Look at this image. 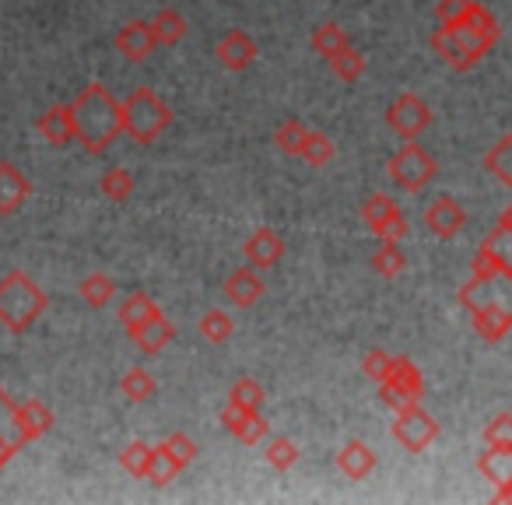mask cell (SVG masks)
Instances as JSON below:
<instances>
[{"mask_svg": "<svg viewBox=\"0 0 512 505\" xmlns=\"http://www.w3.org/2000/svg\"><path fill=\"white\" fill-rule=\"evenodd\" d=\"M470 271H474V278H477V281L498 278V274H502V264H498L495 249H491V246H484V242H481V249H477L474 267H470Z\"/></svg>", "mask_w": 512, "mask_h": 505, "instance_id": "46", "label": "cell"}, {"mask_svg": "<svg viewBox=\"0 0 512 505\" xmlns=\"http://www.w3.org/2000/svg\"><path fill=\"white\" fill-rule=\"evenodd\" d=\"M386 172H390V179H393V183H397L404 193H421V190H425V186L435 179L439 165H435V158L428 155V151L421 148V144L404 141V148H400L397 155L390 158Z\"/></svg>", "mask_w": 512, "mask_h": 505, "instance_id": "4", "label": "cell"}, {"mask_svg": "<svg viewBox=\"0 0 512 505\" xmlns=\"http://www.w3.org/2000/svg\"><path fill=\"white\" fill-rule=\"evenodd\" d=\"M376 235L383 242H400L407 235V218H404V211H393L390 218L383 221V225L376 228Z\"/></svg>", "mask_w": 512, "mask_h": 505, "instance_id": "48", "label": "cell"}, {"mask_svg": "<svg viewBox=\"0 0 512 505\" xmlns=\"http://www.w3.org/2000/svg\"><path fill=\"white\" fill-rule=\"evenodd\" d=\"M470 316H474L477 337H484L488 344L502 341V337L509 334V327H512V309H505V306H484V309H477V313H470Z\"/></svg>", "mask_w": 512, "mask_h": 505, "instance_id": "22", "label": "cell"}, {"mask_svg": "<svg viewBox=\"0 0 512 505\" xmlns=\"http://www.w3.org/2000/svg\"><path fill=\"white\" fill-rule=\"evenodd\" d=\"M477 470H481L484 477H488L491 484H495V498L502 502L505 491L512 488V449H495L488 446V453H481V460H477Z\"/></svg>", "mask_w": 512, "mask_h": 505, "instance_id": "19", "label": "cell"}, {"mask_svg": "<svg viewBox=\"0 0 512 505\" xmlns=\"http://www.w3.org/2000/svg\"><path fill=\"white\" fill-rule=\"evenodd\" d=\"M151 32H155L158 46H176V43H183V36H186V18L172 8H162L151 18Z\"/></svg>", "mask_w": 512, "mask_h": 505, "instance_id": "26", "label": "cell"}, {"mask_svg": "<svg viewBox=\"0 0 512 505\" xmlns=\"http://www.w3.org/2000/svg\"><path fill=\"white\" fill-rule=\"evenodd\" d=\"M214 57L221 60V67L225 71H249L253 67V60H256V43H253V36L249 32H242V29H232V32H225L221 36V43H218V50H214Z\"/></svg>", "mask_w": 512, "mask_h": 505, "instance_id": "12", "label": "cell"}, {"mask_svg": "<svg viewBox=\"0 0 512 505\" xmlns=\"http://www.w3.org/2000/svg\"><path fill=\"white\" fill-rule=\"evenodd\" d=\"M460 306L467 313H477L484 306H505L512 309V274H498L488 281H470L467 288H460Z\"/></svg>", "mask_w": 512, "mask_h": 505, "instance_id": "8", "label": "cell"}, {"mask_svg": "<svg viewBox=\"0 0 512 505\" xmlns=\"http://www.w3.org/2000/svg\"><path fill=\"white\" fill-rule=\"evenodd\" d=\"M242 253H246L249 267L271 271V267H278L281 257H285V242H281V235L274 232V228H256L246 239V246H242Z\"/></svg>", "mask_w": 512, "mask_h": 505, "instance_id": "10", "label": "cell"}, {"mask_svg": "<svg viewBox=\"0 0 512 505\" xmlns=\"http://www.w3.org/2000/svg\"><path fill=\"white\" fill-rule=\"evenodd\" d=\"M151 453H155V446H148V442H130L120 453V467L127 470L130 477H148Z\"/></svg>", "mask_w": 512, "mask_h": 505, "instance_id": "37", "label": "cell"}, {"mask_svg": "<svg viewBox=\"0 0 512 505\" xmlns=\"http://www.w3.org/2000/svg\"><path fill=\"white\" fill-rule=\"evenodd\" d=\"M393 211H400V207H397V200H393V197H386V193H372V197L362 204V221L372 228V232H376V228L383 225V221L390 218Z\"/></svg>", "mask_w": 512, "mask_h": 505, "instance_id": "41", "label": "cell"}, {"mask_svg": "<svg viewBox=\"0 0 512 505\" xmlns=\"http://www.w3.org/2000/svg\"><path fill=\"white\" fill-rule=\"evenodd\" d=\"M235 334V320L225 313V309H207L204 316H200V337L211 344H228Z\"/></svg>", "mask_w": 512, "mask_h": 505, "instance_id": "31", "label": "cell"}, {"mask_svg": "<svg viewBox=\"0 0 512 505\" xmlns=\"http://www.w3.org/2000/svg\"><path fill=\"white\" fill-rule=\"evenodd\" d=\"M78 295L85 299V306L106 309L109 302H113V295H116V281L109 278V274H88V278L78 285Z\"/></svg>", "mask_w": 512, "mask_h": 505, "instance_id": "28", "label": "cell"}, {"mask_svg": "<svg viewBox=\"0 0 512 505\" xmlns=\"http://www.w3.org/2000/svg\"><path fill=\"white\" fill-rule=\"evenodd\" d=\"M484 442L495 449H512V414H495L484 425Z\"/></svg>", "mask_w": 512, "mask_h": 505, "instance_id": "42", "label": "cell"}, {"mask_svg": "<svg viewBox=\"0 0 512 505\" xmlns=\"http://www.w3.org/2000/svg\"><path fill=\"white\" fill-rule=\"evenodd\" d=\"M362 372L369 379H376V383H383L386 372H390V355H386V351H369V355L362 358Z\"/></svg>", "mask_w": 512, "mask_h": 505, "instance_id": "49", "label": "cell"}, {"mask_svg": "<svg viewBox=\"0 0 512 505\" xmlns=\"http://www.w3.org/2000/svg\"><path fill=\"white\" fill-rule=\"evenodd\" d=\"M134 176H130L127 169H109L106 176H102L99 190L106 200H113V204H127L130 197H134Z\"/></svg>", "mask_w": 512, "mask_h": 505, "instance_id": "34", "label": "cell"}, {"mask_svg": "<svg viewBox=\"0 0 512 505\" xmlns=\"http://www.w3.org/2000/svg\"><path fill=\"white\" fill-rule=\"evenodd\" d=\"M470 4H474V0H439V4H435V18H439V25L453 29V25H460L463 18H467Z\"/></svg>", "mask_w": 512, "mask_h": 505, "instance_id": "45", "label": "cell"}, {"mask_svg": "<svg viewBox=\"0 0 512 505\" xmlns=\"http://www.w3.org/2000/svg\"><path fill=\"white\" fill-rule=\"evenodd\" d=\"M379 397H383V404L390 407V411H407V407H414V404H421V400H414L411 393H404V390H397V386H390V383H379Z\"/></svg>", "mask_w": 512, "mask_h": 505, "instance_id": "47", "label": "cell"}, {"mask_svg": "<svg viewBox=\"0 0 512 505\" xmlns=\"http://www.w3.org/2000/svg\"><path fill=\"white\" fill-rule=\"evenodd\" d=\"M179 470H183V463H179L165 446H155V453H151V467H148V481L155 484V488H165V484L176 481Z\"/></svg>", "mask_w": 512, "mask_h": 505, "instance_id": "32", "label": "cell"}, {"mask_svg": "<svg viewBox=\"0 0 512 505\" xmlns=\"http://www.w3.org/2000/svg\"><path fill=\"white\" fill-rule=\"evenodd\" d=\"M71 113L78 141L85 144L88 155L109 151L116 144V137L123 134V106L113 99V92L106 85L81 88V95L71 102Z\"/></svg>", "mask_w": 512, "mask_h": 505, "instance_id": "1", "label": "cell"}, {"mask_svg": "<svg viewBox=\"0 0 512 505\" xmlns=\"http://www.w3.org/2000/svg\"><path fill=\"white\" fill-rule=\"evenodd\" d=\"M162 446L169 449V453L176 456V460L183 463V467H190V463L197 460V453H200V449H197V442H193L186 432H172L169 439L162 442Z\"/></svg>", "mask_w": 512, "mask_h": 505, "instance_id": "44", "label": "cell"}, {"mask_svg": "<svg viewBox=\"0 0 512 505\" xmlns=\"http://www.w3.org/2000/svg\"><path fill=\"white\" fill-rule=\"evenodd\" d=\"M383 383L411 393L414 400H421V393H425V379H421V369L411 362V358H390V372H386Z\"/></svg>", "mask_w": 512, "mask_h": 505, "instance_id": "25", "label": "cell"}, {"mask_svg": "<svg viewBox=\"0 0 512 505\" xmlns=\"http://www.w3.org/2000/svg\"><path fill=\"white\" fill-rule=\"evenodd\" d=\"M351 46L348 32L341 29V25L327 22V25H316L313 29V50L320 53L323 60H334L337 53H344Z\"/></svg>", "mask_w": 512, "mask_h": 505, "instance_id": "27", "label": "cell"}, {"mask_svg": "<svg viewBox=\"0 0 512 505\" xmlns=\"http://www.w3.org/2000/svg\"><path fill=\"white\" fill-rule=\"evenodd\" d=\"M432 50L439 53L442 60H446L453 71H470V67H477V60L488 53V46L481 43V39L470 36L463 25H439L432 36Z\"/></svg>", "mask_w": 512, "mask_h": 505, "instance_id": "5", "label": "cell"}, {"mask_svg": "<svg viewBox=\"0 0 512 505\" xmlns=\"http://www.w3.org/2000/svg\"><path fill=\"white\" fill-rule=\"evenodd\" d=\"M407 267V257L404 249H400V242H383V246L376 249V257H372V271L383 274V278H397V274H404Z\"/></svg>", "mask_w": 512, "mask_h": 505, "instance_id": "35", "label": "cell"}, {"mask_svg": "<svg viewBox=\"0 0 512 505\" xmlns=\"http://www.w3.org/2000/svg\"><path fill=\"white\" fill-rule=\"evenodd\" d=\"M484 246L495 249L498 264H502V274H512V232H509V228L498 225L495 232H491L488 239H484Z\"/></svg>", "mask_w": 512, "mask_h": 505, "instance_id": "43", "label": "cell"}, {"mask_svg": "<svg viewBox=\"0 0 512 505\" xmlns=\"http://www.w3.org/2000/svg\"><path fill=\"white\" fill-rule=\"evenodd\" d=\"M337 470H341L348 481H365V477L376 470V453H372V446H365L362 439H351L348 446L337 453Z\"/></svg>", "mask_w": 512, "mask_h": 505, "instance_id": "18", "label": "cell"}, {"mask_svg": "<svg viewBox=\"0 0 512 505\" xmlns=\"http://www.w3.org/2000/svg\"><path fill=\"white\" fill-rule=\"evenodd\" d=\"M221 425H225L228 432L242 442V446H256V442H264L267 432H271V425L264 421V414L246 411V407L232 404V400H228L225 411H221Z\"/></svg>", "mask_w": 512, "mask_h": 505, "instance_id": "9", "label": "cell"}, {"mask_svg": "<svg viewBox=\"0 0 512 505\" xmlns=\"http://www.w3.org/2000/svg\"><path fill=\"white\" fill-rule=\"evenodd\" d=\"M162 313L158 309V302L151 299V295H144V292H134V295H127V299L120 302V323L127 327V334H134L137 327H144L148 320H155V316Z\"/></svg>", "mask_w": 512, "mask_h": 505, "instance_id": "23", "label": "cell"}, {"mask_svg": "<svg viewBox=\"0 0 512 505\" xmlns=\"http://www.w3.org/2000/svg\"><path fill=\"white\" fill-rule=\"evenodd\" d=\"M330 67H334V74L344 81V85H355V81H362V74H365V57L355 50V46H348V50L337 53V57L330 60Z\"/></svg>", "mask_w": 512, "mask_h": 505, "instance_id": "36", "label": "cell"}, {"mask_svg": "<svg viewBox=\"0 0 512 505\" xmlns=\"http://www.w3.org/2000/svg\"><path fill=\"white\" fill-rule=\"evenodd\" d=\"M15 414H18V425H22V432L29 442L43 439V435L53 428V411L43 404V400H25V404H15Z\"/></svg>", "mask_w": 512, "mask_h": 505, "instance_id": "21", "label": "cell"}, {"mask_svg": "<svg viewBox=\"0 0 512 505\" xmlns=\"http://www.w3.org/2000/svg\"><path fill=\"white\" fill-rule=\"evenodd\" d=\"M299 158L306 165H313V169H323V165L334 162V141H330L327 134H320V130H306V141H302V148H299Z\"/></svg>", "mask_w": 512, "mask_h": 505, "instance_id": "29", "label": "cell"}, {"mask_svg": "<svg viewBox=\"0 0 512 505\" xmlns=\"http://www.w3.org/2000/svg\"><path fill=\"white\" fill-rule=\"evenodd\" d=\"M50 299L25 271H8L0 278V323L11 334H25L36 327V320L46 313Z\"/></svg>", "mask_w": 512, "mask_h": 505, "instance_id": "2", "label": "cell"}, {"mask_svg": "<svg viewBox=\"0 0 512 505\" xmlns=\"http://www.w3.org/2000/svg\"><path fill=\"white\" fill-rule=\"evenodd\" d=\"M225 295H228V302H235L239 309L256 306V302L264 299V278H260L256 267H239V271L228 274Z\"/></svg>", "mask_w": 512, "mask_h": 505, "instance_id": "17", "label": "cell"}, {"mask_svg": "<svg viewBox=\"0 0 512 505\" xmlns=\"http://www.w3.org/2000/svg\"><path fill=\"white\" fill-rule=\"evenodd\" d=\"M425 225L435 239H453V235H460V228L467 225V214H463V207L456 204L453 197H439L425 211Z\"/></svg>", "mask_w": 512, "mask_h": 505, "instance_id": "15", "label": "cell"}, {"mask_svg": "<svg viewBox=\"0 0 512 505\" xmlns=\"http://www.w3.org/2000/svg\"><path fill=\"white\" fill-rule=\"evenodd\" d=\"M32 197V183L15 162H0V218H11Z\"/></svg>", "mask_w": 512, "mask_h": 505, "instance_id": "11", "label": "cell"}, {"mask_svg": "<svg viewBox=\"0 0 512 505\" xmlns=\"http://www.w3.org/2000/svg\"><path fill=\"white\" fill-rule=\"evenodd\" d=\"M484 169H488L498 183L512 186V137H502V141L484 155Z\"/></svg>", "mask_w": 512, "mask_h": 505, "instance_id": "33", "label": "cell"}, {"mask_svg": "<svg viewBox=\"0 0 512 505\" xmlns=\"http://www.w3.org/2000/svg\"><path fill=\"white\" fill-rule=\"evenodd\" d=\"M302 141H306V123H302L299 116H292V120H285L274 130V144H278V151H285V155H299Z\"/></svg>", "mask_w": 512, "mask_h": 505, "instance_id": "40", "label": "cell"}, {"mask_svg": "<svg viewBox=\"0 0 512 505\" xmlns=\"http://www.w3.org/2000/svg\"><path fill=\"white\" fill-rule=\"evenodd\" d=\"M25 432L18 425V414H15V400L8 393L0 390V470L8 467L11 460L18 456V449L25 446Z\"/></svg>", "mask_w": 512, "mask_h": 505, "instance_id": "13", "label": "cell"}, {"mask_svg": "<svg viewBox=\"0 0 512 505\" xmlns=\"http://www.w3.org/2000/svg\"><path fill=\"white\" fill-rule=\"evenodd\" d=\"M386 123H390L393 134L404 137V141H418L428 130V123H432V109H428V102L421 99V95L404 92L386 109Z\"/></svg>", "mask_w": 512, "mask_h": 505, "instance_id": "6", "label": "cell"}, {"mask_svg": "<svg viewBox=\"0 0 512 505\" xmlns=\"http://www.w3.org/2000/svg\"><path fill=\"white\" fill-rule=\"evenodd\" d=\"M393 439H397L407 453H425V449L439 439V425H435L432 414L414 404L397 414V421H393Z\"/></svg>", "mask_w": 512, "mask_h": 505, "instance_id": "7", "label": "cell"}, {"mask_svg": "<svg viewBox=\"0 0 512 505\" xmlns=\"http://www.w3.org/2000/svg\"><path fill=\"white\" fill-rule=\"evenodd\" d=\"M120 106H123V134H130L137 144L158 141L172 123V109L151 88H134L127 95V102H120Z\"/></svg>", "mask_w": 512, "mask_h": 505, "instance_id": "3", "label": "cell"}, {"mask_svg": "<svg viewBox=\"0 0 512 505\" xmlns=\"http://www.w3.org/2000/svg\"><path fill=\"white\" fill-rule=\"evenodd\" d=\"M264 460L271 463L274 470H292L295 463H299V446H295L292 439H285V435H278V439L267 442Z\"/></svg>", "mask_w": 512, "mask_h": 505, "instance_id": "38", "label": "cell"}, {"mask_svg": "<svg viewBox=\"0 0 512 505\" xmlns=\"http://www.w3.org/2000/svg\"><path fill=\"white\" fill-rule=\"evenodd\" d=\"M158 39L151 32V22H127L120 32H116V50L130 60V64H141L155 53Z\"/></svg>", "mask_w": 512, "mask_h": 505, "instance_id": "14", "label": "cell"}, {"mask_svg": "<svg viewBox=\"0 0 512 505\" xmlns=\"http://www.w3.org/2000/svg\"><path fill=\"white\" fill-rule=\"evenodd\" d=\"M264 386L256 383V379H235V386H232V393H228V400L232 404H239V407H246V411H260L264 407Z\"/></svg>", "mask_w": 512, "mask_h": 505, "instance_id": "39", "label": "cell"}, {"mask_svg": "<svg viewBox=\"0 0 512 505\" xmlns=\"http://www.w3.org/2000/svg\"><path fill=\"white\" fill-rule=\"evenodd\" d=\"M130 337H134L137 348H141L144 355H162V351L169 348L172 337H176V327H172V323L165 320V313H158L155 320H148L144 327H137Z\"/></svg>", "mask_w": 512, "mask_h": 505, "instance_id": "20", "label": "cell"}, {"mask_svg": "<svg viewBox=\"0 0 512 505\" xmlns=\"http://www.w3.org/2000/svg\"><path fill=\"white\" fill-rule=\"evenodd\" d=\"M36 130L43 134L46 144H53V148H67L71 141H78V130H74L71 106H50L43 116H39Z\"/></svg>", "mask_w": 512, "mask_h": 505, "instance_id": "16", "label": "cell"}, {"mask_svg": "<svg viewBox=\"0 0 512 505\" xmlns=\"http://www.w3.org/2000/svg\"><path fill=\"white\" fill-rule=\"evenodd\" d=\"M463 29L470 32V36L474 39H481L484 46H495L498 39H502V25H498V18L491 15L488 8H484V4H470V11H467V18H463Z\"/></svg>", "mask_w": 512, "mask_h": 505, "instance_id": "24", "label": "cell"}, {"mask_svg": "<svg viewBox=\"0 0 512 505\" xmlns=\"http://www.w3.org/2000/svg\"><path fill=\"white\" fill-rule=\"evenodd\" d=\"M155 390H158V383H155V376H151L148 369H130L127 376L120 379V393L130 400V404H144V400H151L155 397Z\"/></svg>", "mask_w": 512, "mask_h": 505, "instance_id": "30", "label": "cell"}, {"mask_svg": "<svg viewBox=\"0 0 512 505\" xmlns=\"http://www.w3.org/2000/svg\"><path fill=\"white\" fill-rule=\"evenodd\" d=\"M498 225H502V228H509V232H512V204L502 211V218H498Z\"/></svg>", "mask_w": 512, "mask_h": 505, "instance_id": "50", "label": "cell"}]
</instances>
